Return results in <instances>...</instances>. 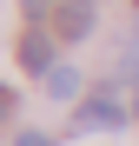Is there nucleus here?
I'll use <instances>...</instances> for the list:
<instances>
[{"label":"nucleus","mask_w":139,"mask_h":146,"mask_svg":"<svg viewBox=\"0 0 139 146\" xmlns=\"http://www.w3.org/2000/svg\"><path fill=\"white\" fill-rule=\"evenodd\" d=\"M126 113L139 119V73H132V93H126Z\"/></svg>","instance_id":"6e6552de"},{"label":"nucleus","mask_w":139,"mask_h":146,"mask_svg":"<svg viewBox=\"0 0 139 146\" xmlns=\"http://www.w3.org/2000/svg\"><path fill=\"white\" fill-rule=\"evenodd\" d=\"M13 119V86H0V126Z\"/></svg>","instance_id":"423d86ee"},{"label":"nucleus","mask_w":139,"mask_h":146,"mask_svg":"<svg viewBox=\"0 0 139 146\" xmlns=\"http://www.w3.org/2000/svg\"><path fill=\"white\" fill-rule=\"evenodd\" d=\"M119 126H126V106L106 100V93L80 100V113H73V133H119Z\"/></svg>","instance_id":"f257e3e1"},{"label":"nucleus","mask_w":139,"mask_h":146,"mask_svg":"<svg viewBox=\"0 0 139 146\" xmlns=\"http://www.w3.org/2000/svg\"><path fill=\"white\" fill-rule=\"evenodd\" d=\"M60 40H86L93 33V0H60Z\"/></svg>","instance_id":"f03ea898"},{"label":"nucleus","mask_w":139,"mask_h":146,"mask_svg":"<svg viewBox=\"0 0 139 146\" xmlns=\"http://www.w3.org/2000/svg\"><path fill=\"white\" fill-rule=\"evenodd\" d=\"M13 146H53V139H46V133H20Z\"/></svg>","instance_id":"0eeeda50"},{"label":"nucleus","mask_w":139,"mask_h":146,"mask_svg":"<svg viewBox=\"0 0 139 146\" xmlns=\"http://www.w3.org/2000/svg\"><path fill=\"white\" fill-rule=\"evenodd\" d=\"M20 66L27 73H53V40L46 33H20Z\"/></svg>","instance_id":"7ed1b4c3"},{"label":"nucleus","mask_w":139,"mask_h":146,"mask_svg":"<svg viewBox=\"0 0 139 146\" xmlns=\"http://www.w3.org/2000/svg\"><path fill=\"white\" fill-rule=\"evenodd\" d=\"M20 13H27V20H46V13H53V0H20Z\"/></svg>","instance_id":"39448f33"},{"label":"nucleus","mask_w":139,"mask_h":146,"mask_svg":"<svg viewBox=\"0 0 139 146\" xmlns=\"http://www.w3.org/2000/svg\"><path fill=\"white\" fill-rule=\"evenodd\" d=\"M46 93H53V100H73V93H80V73L73 66H53V73H46Z\"/></svg>","instance_id":"20e7f679"}]
</instances>
